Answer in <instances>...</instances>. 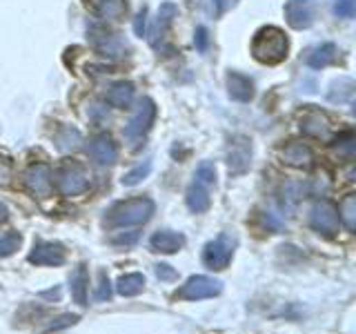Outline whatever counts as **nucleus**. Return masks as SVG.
I'll use <instances>...</instances> for the list:
<instances>
[{
  "mask_svg": "<svg viewBox=\"0 0 356 334\" xmlns=\"http://www.w3.org/2000/svg\"><path fill=\"white\" fill-rule=\"evenodd\" d=\"M156 212V203L149 196H136L120 200V203L111 205L103 218V225L109 230L131 228V225H145Z\"/></svg>",
  "mask_w": 356,
  "mask_h": 334,
  "instance_id": "f257e3e1",
  "label": "nucleus"
},
{
  "mask_svg": "<svg viewBox=\"0 0 356 334\" xmlns=\"http://www.w3.org/2000/svg\"><path fill=\"white\" fill-rule=\"evenodd\" d=\"M289 54V38L278 27H261L252 38V56L261 65H281Z\"/></svg>",
  "mask_w": 356,
  "mask_h": 334,
  "instance_id": "f03ea898",
  "label": "nucleus"
},
{
  "mask_svg": "<svg viewBox=\"0 0 356 334\" xmlns=\"http://www.w3.org/2000/svg\"><path fill=\"white\" fill-rule=\"evenodd\" d=\"M211 187H216V165L211 161H203L194 172V181L189 183L185 203L194 214H203L211 205Z\"/></svg>",
  "mask_w": 356,
  "mask_h": 334,
  "instance_id": "7ed1b4c3",
  "label": "nucleus"
},
{
  "mask_svg": "<svg viewBox=\"0 0 356 334\" xmlns=\"http://www.w3.org/2000/svg\"><path fill=\"white\" fill-rule=\"evenodd\" d=\"M51 181L56 185V189L63 196H81L85 194L89 185H92V176H89V170L81 163V161H63L56 172L51 174Z\"/></svg>",
  "mask_w": 356,
  "mask_h": 334,
  "instance_id": "20e7f679",
  "label": "nucleus"
},
{
  "mask_svg": "<svg viewBox=\"0 0 356 334\" xmlns=\"http://www.w3.org/2000/svg\"><path fill=\"white\" fill-rule=\"evenodd\" d=\"M156 111L159 109H156V103L149 96L138 100L136 111H134V116L129 118L127 127H125V141L131 145V150H136L140 141L149 134L154 120H156Z\"/></svg>",
  "mask_w": 356,
  "mask_h": 334,
  "instance_id": "39448f33",
  "label": "nucleus"
},
{
  "mask_svg": "<svg viewBox=\"0 0 356 334\" xmlns=\"http://www.w3.org/2000/svg\"><path fill=\"white\" fill-rule=\"evenodd\" d=\"M234 250H236V237L232 232H222L214 241H209L203 250V263L209 270H225L234 259Z\"/></svg>",
  "mask_w": 356,
  "mask_h": 334,
  "instance_id": "423d86ee",
  "label": "nucleus"
},
{
  "mask_svg": "<svg viewBox=\"0 0 356 334\" xmlns=\"http://www.w3.org/2000/svg\"><path fill=\"white\" fill-rule=\"evenodd\" d=\"M222 292V281L207 274H196L189 276L187 281L176 289V299L181 301H203V299H211L218 296Z\"/></svg>",
  "mask_w": 356,
  "mask_h": 334,
  "instance_id": "0eeeda50",
  "label": "nucleus"
},
{
  "mask_svg": "<svg viewBox=\"0 0 356 334\" xmlns=\"http://www.w3.org/2000/svg\"><path fill=\"white\" fill-rule=\"evenodd\" d=\"M87 38L89 45L100 54L107 56V58H122L127 54V42L122 40L116 31H109L107 27L94 25L87 29Z\"/></svg>",
  "mask_w": 356,
  "mask_h": 334,
  "instance_id": "6e6552de",
  "label": "nucleus"
},
{
  "mask_svg": "<svg viewBox=\"0 0 356 334\" xmlns=\"http://www.w3.org/2000/svg\"><path fill=\"white\" fill-rule=\"evenodd\" d=\"M229 176H243L252 167V141L248 136H234L225 152Z\"/></svg>",
  "mask_w": 356,
  "mask_h": 334,
  "instance_id": "1a4fd4ad",
  "label": "nucleus"
},
{
  "mask_svg": "<svg viewBox=\"0 0 356 334\" xmlns=\"http://www.w3.org/2000/svg\"><path fill=\"white\" fill-rule=\"evenodd\" d=\"M318 0H287L285 3V20L292 29H309L316 20Z\"/></svg>",
  "mask_w": 356,
  "mask_h": 334,
  "instance_id": "9d476101",
  "label": "nucleus"
},
{
  "mask_svg": "<svg viewBox=\"0 0 356 334\" xmlns=\"http://www.w3.org/2000/svg\"><path fill=\"white\" fill-rule=\"evenodd\" d=\"M22 185L27 187V192L36 198L51 196L54 181H51V167L47 163H33L29 165L25 174H22Z\"/></svg>",
  "mask_w": 356,
  "mask_h": 334,
  "instance_id": "9b49d317",
  "label": "nucleus"
},
{
  "mask_svg": "<svg viewBox=\"0 0 356 334\" xmlns=\"http://www.w3.org/2000/svg\"><path fill=\"white\" fill-rule=\"evenodd\" d=\"M339 212L330 200H316L309 209V225L323 237H334L339 232Z\"/></svg>",
  "mask_w": 356,
  "mask_h": 334,
  "instance_id": "f8f14e48",
  "label": "nucleus"
},
{
  "mask_svg": "<svg viewBox=\"0 0 356 334\" xmlns=\"http://www.w3.org/2000/svg\"><path fill=\"white\" fill-rule=\"evenodd\" d=\"M27 261L33 265L56 267V265H63L67 261V250H65V245L58 241H38V243H33Z\"/></svg>",
  "mask_w": 356,
  "mask_h": 334,
  "instance_id": "ddd939ff",
  "label": "nucleus"
},
{
  "mask_svg": "<svg viewBox=\"0 0 356 334\" xmlns=\"http://www.w3.org/2000/svg\"><path fill=\"white\" fill-rule=\"evenodd\" d=\"M298 125H300V132H303L305 136H312L316 141H330L332 138V122L318 109H307L305 114L300 116Z\"/></svg>",
  "mask_w": 356,
  "mask_h": 334,
  "instance_id": "4468645a",
  "label": "nucleus"
},
{
  "mask_svg": "<svg viewBox=\"0 0 356 334\" xmlns=\"http://www.w3.org/2000/svg\"><path fill=\"white\" fill-rule=\"evenodd\" d=\"M178 16V7L174 3H163L161 9H159V16H156V22L152 27V36H149V42L156 51H163V42L167 38V31H170L174 18Z\"/></svg>",
  "mask_w": 356,
  "mask_h": 334,
  "instance_id": "2eb2a0df",
  "label": "nucleus"
},
{
  "mask_svg": "<svg viewBox=\"0 0 356 334\" xmlns=\"http://www.w3.org/2000/svg\"><path fill=\"white\" fill-rule=\"evenodd\" d=\"M87 152L92 156V161H96L98 165H114L118 161V145L114 143V138L107 136V134H98L87 145Z\"/></svg>",
  "mask_w": 356,
  "mask_h": 334,
  "instance_id": "dca6fc26",
  "label": "nucleus"
},
{
  "mask_svg": "<svg viewBox=\"0 0 356 334\" xmlns=\"http://www.w3.org/2000/svg\"><path fill=\"white\" fill-rule=\"evenodd\" d=\"M85 7L107 22H120L127 16V0H85Z\"/></svg>",
  "mask_w": 356,
  "mask_h": 334,
  "instance_id": "f3484780",
  "label": "nucleus"
},
{
  "mask_svg": "<svg viewBox=\"0 0 356 334\" xmlns=\"http://www.w3.org/2000/svg\"><path fill=\"white\" fill-rule=\"evenodd\" d=\"M281 161L289 167H309L314 163V152L307 143L292 141L281 150Z\"/></svg>",
  "mask_w": 356,
  "mask_h": 334,
  "instance_id": "a211bd4d",
  "label": "nucleus"
},
{
  "mask_svg": "<svg viewBox=\"0 0 356 334\" xmlns=\"http://www.w3.org/2000/svg\"><path fill=\"white\" fill-rule=\"evenodd\" d=\"M183 245H185V237L181 232H172V230H159L149 239L152 252H161V254H176L183 250Z\"/></svg>",
  "mask_w": 356,
  "mask_h": 334,
  "instance_id": "6ab92c4d",
  "label": "nucleus"
},
{
  "mask_svg": "<svg viewBox=\"0 0 356 334\" xmlns=\"http://www.w3.org/2000/svg\"><path fill=\"white\" fill-rule=\"evenodd\" d=\"M227 94L232 100H238V103H250L254 98V81L250 76H245L241 72H229L227 74Z\"/></svg>",
  "mask_w": 356,
  "mask_h": 334,
  "instance_id": "aec40b11",
  "label": "nucleus"
},
{
  "mask_svg": "<svg viewBox=\"0 0 356 334\" xmlns=\"http://www.w3.org/2000/svg\"><path fill=\"white\" fill-rule=\"evenodd\" d=\"M87 292H89V272H87V265L81 263L70 276V294L74 299V303L85 308L87 305Z\"/></svg>",
  "mask_w": 356,
  "mask_h": 334,
  "instance_id": "412c9836",
  "label": "nucleus"
},
{
  "mask_svg": "<svg viewBox=\"0 0 356 334\" xmlns=\"http://www.w3.org/2000/svg\"><path fill=\"white\" fill-rule=\"evenodd\" d=\"M339 61V47L334 42H323L316 49H312L307 56V65L312 70H325V67L334 65Z\"/></svg>",
  "mask_w": 356,
  "mask_h": 334,
  "instance_id": "4be33fe9",
  "label": "nucleus"
},
{
  "mask_svg": "<svg viewBox=\"0 0 356 334\" xmlns=\"http://www.w3.org/2000/svg\"><path fill=\"white\" fill-rule=\"evenodd\" d=\"M131 100H134V83L129 81H118L109 87V92H107V103L111 107H116V109H125L131 105Z\"/></svg>",
  "mask_w": 356,
  "mask_h": 334,
  "instance_id": "5701e85b",
  "label": "nucleus"
},
{
  "mask_svg": "<svg viewBox=\"0 0 356 334\" xmlns=\"http://www.w3.org/2000/svg\"><path fill=\"white\" fill-rule=\"evenodd\" d=\"M143 289H145V276L140 272L122 274L116 281V292L120 296H138Z\"/></svg>",
  "mask_w": 356,
  "mask_h": 334,
  "instance_id": "b1692460",
  "label": "nucleus"
},
{
  "mask_svg": "<svg viewBox=\"0 0 356 334\" xmlns=\"http://www.w3.org/2000/svg\"><path fill=\"white\" fill-rule=\"evenodd\" d=\"M54 141H56V145H58V150L70 152V150H76L78 145H81V132H78L76 127L63 125L58 132H56Z\"/></svg>",
  "mask_w": 356,
  "mask_h": 334,
  "instance_id": "393cba45",
  "label": "nucleus"
},
{
  "mask_svg": "<svg viewBox=\"0 0 356 334\" xmlns=\"http://www.w3.org/2000/svg\"><path fill=\"white\" fill-rule=\"evenodd\" d=\"M339 221H343V225L348 228L350 232L356 230V196L348 194L339 205Z\"/></svg>",
  "mask_w": 356,
  "mask_h": 334,
  "instance_id": "a878e982",
  "label": "nucleus"
},
{
  "mask_svg": "<svg viewBox=\"0 0 356 334\" xmlns=\"http://www.w3.org/2000/svg\"><path fill=\"white\" fill-rule=\"evenodd\" d=\"M152 167H154V163L152 161H145V163H140V165H136L134 170H129V172H125L122 174V178H120V183L125 185V187H134V185H138V183H143L145 178L149 176V172H152Z\"/></svg>",
  "mask_w": 356,
  "mask_h": 334,
  "instance_id": "bb28decb",
  "label": "nucleus"
},
{
  "mask_svg": "<svg viewBox=\"0 0 356 334\" xmlns=\"http://www.w3.org/2000/svg\"><path fill=\"white\" fill-rule=\"evenodd\" d=\"M22 237L20 232H7L0 237V259H7V256L16 254V250L20 248Z\"/></svg>",
  "mask_w": 356,
  "mask_h": 334,
  "instance_id": "cd10ccee",
  "label": "nucleus"
},
{
  "mask_svg": "<svg viewBox=\"0 0 356 334\" xmlns=\"http://www.w3.org/2000/svg\"><path fill=\"white\" fill-rule=\"evenodd\" d=\"M334 148H337V152L341 156H345V159H352L354 156V134L352 132L341 134V136L334 141Z\"/></svg>",
  "mask_w": 356,
  "mask_h": 334,
  "instance_id": "c85d7f7f",
  "label": "nucleus"
},
{
  "mask_svg": "<svg viewBox=\"0 0 356 334\" xmlns=\"http://www.w3.org/2000/svg\"><path fill=\"white\" fill-rule=\"evenodd\" d=\"M332 9L339 18H354L356 0H332Z\"/></svg>",
  "mask_w": 356,
  "mask_h": 334,
  "instance_id": "c756f323",
  "label": "nucleus"
},
{
  "mask_svg": "<svg viewBox=\"0 0 356 334\" xmlns=\"http://www.w3.org/2000/svg\"><path fill=\"white\" fill-rule=\"evenodd\" d=\"M11 178H14V165L7 156H0V187L11 185Z\"/></svg>",
  "mask_w": 356,
  "mask_h": 334,
  "instance_id": "7c9ffc66",
  "label": "nucleus"
},
{
  "mask_svg": "<svg viewBox=\"0 0 356 334\" xmlns=\"http://www.w3.org/2000/svg\"><path fill=\"white\" fill-rule=\"evenodd\" d=\"M98 278H100V285H98V289H96V299H98V301H109V299H111V283H109V276H107L103 270H100Z\"/></svg>",
  "mask_w": 356,
  "mask_h": 334,
  "instance_id": "2f4dec72",
  "label": "nucleus"
},
{
  "mask_svg": "<svg viewBox=\"0 0 356 334\" xmlns=\"http://www.w3.org/2000/svg\"><path fill=\"white\" fill-rule=\"evenodd\" d=\"M154 272H156V276L161 278V281H176V278H178V272L167 263H159L154 267Z\"/></svg>",
  "mask_w": 356,
  "mask_h": 334,
  "instance_id": "473e14b6",
  "label": "nucleus"
},
{
  "mask_svg": "<svg viewBox=\"0 0 356 334\" xmlns=\"http://www.w3.org/2000/svg\"><path fill=\"white\" fill-rule=\"evenodd\" d=\"M211 5H214V11L218 16L227 14V11H232L234 7L238 5V0H211Z\"/></svg>",
  "mask_w": 356,
  "mask_h": 334,
  "instance_id": "72a5a7b5",
  "label": "nucleus"
},
{
  "mask_svg": "<svg viewBox=\"0 0 356 334\" xmlns=\"http://www.w3.org/2000/svg\"><path fill=\"white\" fill-rule=\"evenodd\" d=\"M145 25H147V9H140L136 20H134V31H136V36H145Z\"/></svg>",
  "mask_w": 356,
  "mask_h": 334,
  "instance_id": "f704fd0d",
  "label": "nucleus"
},
{
  "mask_svg": "<svg viewBox=\"0 0 356 334\" xmlns=\"http://www.w3.org/2000/svg\"><path fill=\"white\" fill-rule=\"evenodd\" d=\"M76 321H78L76 315H65V317H60V319H56V323H51V326L47 328V332L58 330V328H65V326H74Z\"/></svg>",
  "mask_w": 356,
  "mask_h": 334,
  "instance_id": "c9c22d12",
  "label": "nucleus"
},
{
  "mask_svg": "<svg viewBox=\"0 0 356 334\" xmlns=\"http://www.w3.org/2000/svg\"><path fill=\"white\" fill-rule=\"evenodd\" d=\"M138 241V232H129V234H120V237H114L111 243L114 245H134Z\"/></svg>",
  "mask_w": 356,
  "mask_h": 334,
  "instance_id": "e433bc0d",
  "label": "nucleus"
},
{
  "mask_svg": "<svg viewBox=\"0 0 356 334\" xmlns=\"http://www.w3.org/2000/svg\"><path fill=\"white\" fill-rule=\"evenodd\" d=\"M196 47L203 51L207 47V29L205 27H198L196 29Z\"/></svg>",
  "mask_w": 356,
  "mask_h": 334,
  "instance_id": "4c0bfd02",
  "label": "nucleus"
},
{
  "mask_svg": "<svg viewBox=\"0 0 356 334\" xmlns=\"http://www.w3.org/2000/svg\"><path fill=\"white\" fill-rule=\"evenodd\" d=\"M9 218V209H7V205L0 200V223H5Z\"/></svg>",
  "mask_w": 356,
  "mask_h": 334,
  "instance_id": "58836bf2",
  "label": "nucleus"
}]
</instances>
